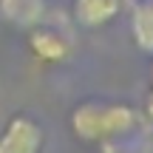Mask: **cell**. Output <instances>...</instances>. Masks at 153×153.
<instances>
[{"label": "cell", "mask_w": 153, "mask_h": 153, "mask_svg": "<svg viewBox=\"0 0 153 153\" xmlns=\"http://www.w3.org/2000/svg\"><path fill=\"white\" fill-rule=\"evenodd\" d=\"M68 125H71V133L85 145H111L133 133V128L139 125V114L128 102L85 99L74 105Z\"/></svg>", "instance_id": "1"}, {"label": "cell", "mask_w": 153, "mask_h": 153, "mask_svg": "<svg viewBox=\"0 0 153 153\" xmlns=\"http://www.w3.org/2000/svg\"><path fill=\"white\" fill-rule=\"evenodd\" d=\"M43 125L28 114H14L0 131V153H43Z\"/></svg>", "instance_id": "2"}, {"label": "cell", "mask_w": 153, "mask_h": 153, "mask_svg": "<svg viewBox=\"0 0 153 153\" xmlns=\"http://www.w3.org/2000/svg\"><path fill=\"white\" fill-rule=\"evenodd\" d=\"M28 48L45 65H60L71 57V40L54 26H45V23H37V26L28 28Z\"/></svg>", "instance_id": "3"}, {"label": "cell", "mask_w": 153, "mask_h": 153, "mask_svg": "<svg viewBox=\"0 0 153 153\" xmlns=\"http://www.w3.org/2000/svg\"><path fill=\"white\" fill-rule=\"evenodd\" d=\"M122 11V0H74V20L85 28H99Z\"/></svg>", "instance_id": "4"}, {"label": "cell", "mask_w": 153, "mask_h": 153, "mask_svg": "<svg viewBox=\"0 0 153 153\" xmlns=\"http://www.w3.org/2000/svg\"><path fill=\"white\" fill-rule=\"evenodd\" d=\"M0 11L9 23L23 28L43 23V0H0Z\"/></svg>", "instance_id": "5"}, {"label": "cell", "mask_w": 153, "mask_h": 153, "mask_svg": "<svg viewBox=\"0 0 153 153\" xmlns=\"http://www.w3.org/2000/svg\"><path fill=\"white\" fill-rule=\"evenodd\" d=\"M133 40L145 54H153V0H142L133 9Z\"/></svg>", "instance_id": "6"}, {"label": "cell", "mask_w": 153, "mask_h": 153, "mask_svg": "<svg viewBox=\"0 0 153 153\" xmlns=\"http://www.w3.org/2000/svg\"><path fill=\"white\" fill-rule=\"evenodd\" d=\"M145 114H148V119H153V88H150L148 99H145Z\"/></svg>", "instance_id": "7"}, {"label": "cell", "mask_w": 153, "mask_h": 153, "mask_svg": "<svg viewBox=\"0 0 153 153\" xmlns=\"http://www.w3.org/2000/svg\"><path fill=\"white\" fill-rule=\"evenodd\" d=\"M150 88H153V68H150Z\"/></svg>", "instance_id": "8"}]
</instances>
